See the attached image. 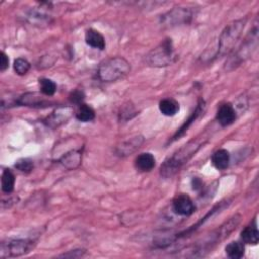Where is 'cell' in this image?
I'll use <instances>...</instances> for the list:
<instances>
[{
  "label": "cell",
  "mask_w": 259,
  "mask_h": 259,
  "mask_svg": "<svg viewBox=\"0 0 259 259\" xmlns=\"http://www.w3.org/2000/svg\"><path fill=\"white\" fill-rule=\"evenodd\" d=\"M201 146L202 142L193 140L178 149L162 164L160 169L161 176L164 178H170L175 175L191 159V157L198 152Z\"/></svg>",
  "instance_id": "6da1fadb"
},
{
  "label": "cell",
  "mask_w": 259,
  "mask_h": 259,
  "mask_svg": "<svg viewBox=\"0 0 259 259\" xmlns=\"http://www.w3.org/2000/svg\"><path fill=\"white\" fill-rule=\"evenodd\" d=\"M247 19H241L229 24L221 33L216 57H223L231 53L242 36Z\"/></svg>",
  "instance_id": "7a4b0ae2"
},
{
  "label": "cell",
  "mask_w": 259,
  "mask_h": 259,
  "mask_svg": "<svg viewBox=\"0 0 259 259\" xmlns=\"http://www.w3.org/2000/svg\"><path fill=\"white\" fill-rule=\"evenodd\" d=\"M130 71H131V64L124 58L112 57L99 65L97 77L102 82H113L126 76Z\"/></svg>",
  "instance_id": "3957f363"
},
{
  "label": "cell",
  "mask_w": 259,
  "mask_h": 259,
  "mask_svg": "<svg viewBox=\"0 0 259 259\" xmlns=\"http://www.w3.org/2000/svg\"><path fill=\"white\" fill-rule=\"evenodd\" d=\"M177 60L171 39H165L159 46L153 49L145 58L151 67H166Z\"/></svg>",
  "instance_id": "277c9868"
},
{
  "label": "cell",
  "mask_w": 259,
  "mask_h": 259,
  "mask_svg": "<svg viewBox=\"0 0 259 259\" xmlns=\"http://www.w3.org/2000/svg\"><path fill=\"white\" fill-rule=\"evenodd\" d=\"M257 47H258V28H257V25H255L253 30H251V32L242 42L239 49L229 59L228 63H226V68L231 66V69H234L237 66H239L242 62H245L253 55Z\"/></svg>",
  "instance_id": "5b68a950"
},
{
  "label": "cell",
  "mask_w": 259,
  "mask_h": 259,
  "mask_svg": "<svg viewBox=\"0 0 259 259\" xmlns=\"http://www.w3.org/2000/svg\"><path fill=\"white\" fill-rule=\"evenodd\" d=\"M35 244L34 241L28 239H9L0 246V257L5 259L26 255L32 251Z\"/></svg>",
  "instance_id": "8992f818"
},
{
  "label": "cell",
  "mask_w": 259,
  "mask_h": 259,
  "mask_svg": "<svg viewBox=\"0 0 259 259\" xmlns=\"http://www.w3.org/2000/svg\"><path fill=\"white\" fill-rule=\"evenodd\" d=\"M193 19V12L186 8H175L165 15L161 16L160 23L164 27L173 28L181 25H187Z\"/></svg>",
  "instance_id": "52a82bcc"
},
{
  "label": "cell",
  "mask_w": 259,
  "mask_h": 259,
  "mask_svg": "<svg viewBox=\"0 0 259 259\" xmlns=\"http://www.w3.org/2000/svg\"><path fill=\"white\" fill-rule=\"evenodd\" d=\"M172 208L175 214L184 217H188L196 212V205L187 195L177 196L173 201Z\"/></svg>",
  "instance_id": "ba28073f"
},
{
  "label": "cell",
  "mask_w": 259,
  "mask_h": 259,
  "mask_svg": "<svg viewBox=\"0 0 259 259\" xmlns=\"http://www.w3.org/2000/svg\"><path fill=\"white\" fill-rule=\"evenodd\" d=\"M216 118L222 126L233 124L237 119V112L235 107L231 103L222 104L217 111Z\"/></svg>",
  "instance_id": "9c48e42d"
},
{
  "label": "cell",
  "mask_w": 259,
  "mask_h": 259,
  "mask_svg": "<svg viewBox=\"0 0 259 259\" xmlns=\"http://www.w3.org/2000/svg\"><path fill=\"white\" fill-rule=\"evenodd\" d=\"M205 108V101L203 99L199 100V103L195 109V111L191 113V115L188 117L187 120H185V122L180 126V128L175 133V135L173 136L172 141H175L177 139H179L181 136H183L185 134V132H187V130L189 128V126L192 124V122L200 116V114L204 111Z\"/></svg>",
  "instance_id": "30bf717a"
},
{
  "label": "cell",
  "mask_w": 259,
  "mask_h": 259,
  "mask_svg": "<svg viewBox=\"0 0 259 259\" xmlns=\"http://www.w3.org/2000/svg\"><path fill=\"white\" fill-rule=\"evenodd\" d=\"M85 42L89 47H91L93 49H97V50H100V51L105 49L104 37L96 30L89 29V30L86 31Z\"/></svg>",
  "instance_id": "8fae6325"
},
{
  "label": "cell",
  "mask_w": 259,
  "mask_h": 259,
  "mask_svg": "<svg viewBox=\"0 0 259 259\" xmlns=\"http://www.w3.org/2000/svg\"><path fill=\"white\" fill-rule=\"evenodd\" d=\"M156 164V159L151 153H142L135 160L136 168L141 172L151 171Z\"/></svg>",
  "instance_id": "7c38bea8"
},
{
  "label": "cell",
  "mask_w": 259,
  "mask_h": 259,
  "mask_svg": "<svg viewBox=\"0 0 259 259\" xmlns=\"http://www.w3.org/2000/svg\"><path fill=\"white\" fill-rule=\"evenodd\" d=\"M241 239L244 243L250 245H256L259 241V233L257 229L256 220L253 221L250 225L245 227V229L241 232Z\"/></svg>",
  "instance_id": "4fadbf2b"
},
{
  "label": "cell",
  "mask_w": 259,
  "mask_h": 259,
  "mask_svg": "<svg viewBox=\"0 0 259 259\" xmlns=\"http://www.w3.org/2000/svg\"><path fill=\"white\" fill-rule=\"evenodd\" d=\"M211 160L218 170H225L230 164V154L226 149H219L214 152Z\"/></svg>",
  "instance_id": "5bb4252c"
},
{
  "label": "cell",
  "mask_w": 259,
  "mask_h": 259,
  "mask_svg": "<svg viewBox=\"0 0 259 259\" xmlns=\"http://www.w3.org/2000/svg\"><path fill=\"white\" fill-rule=\"evenodd\" d=\"M143 143V137H134L131 140H128L124 143H122L117 148V154L120 156H127L128 154L133 153L136 151Z\"/></svg>",
  "instance_id": "9a60e30c"
},
{
  "label": "cell",
  "mask_w": 259,
  "mask_h": 259,
  "mask_svg": "<svg viewBox=\"0 0 259 259\" xmlns=\"http://www.w3.org/2000/svg\"><path fill=\"white\" fill-rule=\"evenodd\" d=\"M179 103L173 98H165L159 102V110L163 115L174 116L179 111Z\"/></svg>",
  "instance_id": "2e32d148"
},
{
  "label": "cell",
  "mask_w": 259,
  "mask_h": 259,
  "mask_svg": "<svg viewBox=\"0 0 259 259\" xmlns=\"http://www.w3.org/2000/svg\"><path fill=\"white\" fill-rule=\"evenodd\" d=\"M226 254L232 259H240L245 254V246L242 242H231L225 248Z\"/></svg>",
  "instance_id": "e0dca14e"
},
{
  "label": "cell",
  "mask_w": 259,
  "mask_h": 259,
  "mask_svg": "<svg viewBox=\"0 0 259 259\" xmlns=\"http://www.w3.org/2000/svg\"><path fill=\"white\" fill-rule=\"evenodd\" d=\"M60 162L66 167L67 169H73L77 167L81 162V154L79 151H71L67 154H65Z\"/></svg>",
  "instance_id": "ac0fdd59"
},
{
  "label": "cell",
  "mask_w": 259,
  "mask_h": 259,
  "mask_svg": "<svg viewBox=\"0 0 259 259\" xmlns=\"http://www.w3.org/2000/svg\"><path fill=\"white\" fill-rule=\"evenodd\" d=\"M16 178L10 169H5L2 175V190L5 193H12L15 188Z\"/></svg>",
  "instance_id": "d6986e66"
},
{
  "label": "cell",
  "mask_w": 259,
  "mask_h": 259,
  "mask_svg": "<svg viewBox=\"0 0 259 259\" xmlns=\"http://www.w3.org/2000/svg\"><path fill=\"white\" fill-rule=\"evenodd\" d=\"M95 117V111L93 110V108L87 104H80L78 107V110L76 112V118L79 121L82 122H88L93 120Z\"/></svg>",
  "instance_id": "ffe728a7"
},
{
  "label": "cell",
  "mask_w": 259,
  "mask_h": 259,
  "mask_svg": "<svg viewBox=\"0 0 259 259\" xmlns=\"http://www.w3.org/2000/svg\"><path fill=\"white\" fill-rule=\"evenodd\" d=\"M40 86L42 93L46 96H53L57 91V84L49 78L40 79Z\"/></svg>",
  "instance_id": "44dd1931"
},
{
  "label": "cell",
  "mask_w": 259,
  "mask_h": 259,
  "mask_svg": "<svg viewBox=\"0 0 259 259\" xmlns=\"http://www.w3.org/2000/svg\"><path fill=\"white\" fill-rule=\"evenodd\" d=\"M14 69L17 74L21 76L26 75L31 69V64L29 63L28 60L24 58H18L14 63Z\"/></svg>",
  "instance_id": "7402d4cb"
},
{
  "label": "cell",
  "mask_w": 259,
  "mask_h": 259,
  "mask_svg": "<svg viewBox=\"0 0 259 259\" xmlns=\"http://www.w3.org/2000/svg\"><path fill=\"white\" fill-rule=\"evenodd\" d=\"M16 168L18 170H20L21 172H24V173H29L33 170L34 168V163L33 161H31L30 159H20L17 163H16Z\"/></svg>",
  "instance_id": "603a6c76"
},
{
  "label": "cell",
  "mask_w": 259,
  "mask_h": 259,
  "mask_svg": "<svg viewBox=\"0 0 259 259\" xmlns=\"http://www.w3.org/2000/svg\"><path fill=\"white\" fill-rule=\"evenodd\" d=\"M69 116H70V114H66L65 109H63V111L54 112V114L49 117V121L50 122H55L58 125V124L64 122L66 119H68Z\"/></svg>",
  "instance_id": "cb8c5ba5"
},
{
  "label": "cell",
  "mask_w": 259,
  "mask_h": 259,
  "mask_svg": "<svg viewBox=\"0 0 259 259\" xmlns=\"http://www.w3.org/2000/svg\"><path fill=\"white\" fill-rule=\"evenodd\" d=\"M84 97H85V96H84L83 91H81V90H74V91H72V92L70 93V95H69V100H70L71 103L80 105V104H82V101H83Z\"/></svg>",
  "instance_id": "d4e9b609"
},
{
  "label": "cell",
  "mask_w": 259,
  "mask_h": 259,
  "mask_svg": "<svg viewBox=\"0 0 259 259\" xmlns=\"http://www.w3.org/2000/svg\"><path fill=\"white\" fill-rule=\"evenodd\" d=\"M10 66V59L8 55L5 52H2L0 54V71L5 72Z\"/></svg>",
  "instance_id": "484cf974"
},
{
  "label": "cell",
  "mask_w": 259,
  "mask_h": 259,
  "mask_svg": "<svg viewBox=\"0 0 259 259\" xmlns=\"http://www.w3.org/2000/svg\"><path fill=\"white\" fill-rule=\"evenodd\" d=\"M203 186V182L199 178H193L192 179V188L193 190H199Z\"/></svg>",
  "instance_id": "4316f807"
}]
</instances>
